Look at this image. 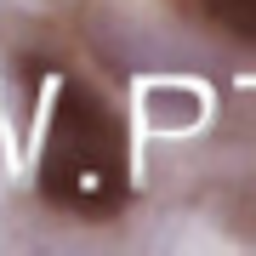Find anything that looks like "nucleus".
<instances>
[{"label": "nucleus", "mask_w": 256, "mask_h": 256, "mask_svg": "<svg viewBox=\"0 0 256 256\" xmlns=\"http://www.w3.org/2000/svg\"><path fill=\"white\" fill-rule=\"evenodd\" d=\"M200 6H205L222 28H234V34L256 40V0H200Z\"/></svg>", "instance_id": "obj_2"}, {"label": "nucleus", "mask_w": 256, "mask_h": 256, "mask_svg": "<svg viewBox=\"0 0 256 256\" xmlns=\"http://www.w3.org/2000/svg\"><path fill=\"white\" fill-rule=\"evenodd\" d=\"M131 188L126 171V131L86 86H63L40 148V194L80 216H108L120 210Z\"/></svg>", "instance_id": "obj_1"}]
</instances>
